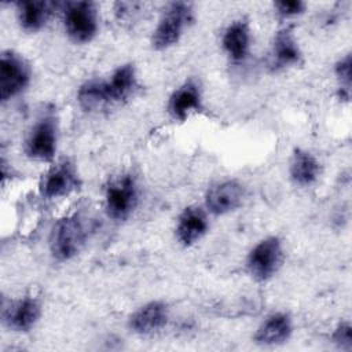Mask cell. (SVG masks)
I'll return each mask as SVG.
<instances>
[{"mask_svg":"<svg viewBox=\"0 0 352 352\" xmlns=\"http://www.w3.org/2000/svg\"><path fill=\"white\" fill-rule=\"evenodd\" d=\"M85 220L74 213L55 221L50 232V252L54 258L67 261L77 256L88 239Z\"/></svg>","mask_w":352,"mask_h":352,"instance_id":"cell-1","label":"cell"},{"mask_svg":"<svg viewBox=\"0 0 352 352\" xmlns=\"http://www.w3.org/2000/svg\"><path fill=\"white\" fill-rule=\"evenodd\" d=\"M192 21L190 3L173 1L164 10L151 36L153 48L157 51L173 47L182 37L187 25Z\"/></svg>","mask_w":352,"mask_h":352,"instance_id":"cell-2","label":"cell"},{"mask_svg":"<svg viewBox=\"0 0 352 352\" xmlns=\"http://www.w3.org/2000/svg\"><path fill=\"white\" fill-rule=\"evenodd\" d=\"M139 204V187L131 173H122L109 182L104 190V209L116 221L126 220Z\"/></svg>","mask_w":352,"mask_h":352,"instance_id":"cell-3","label":"cell"},{"mask_svg":"<svg viewBox=\"0 0 352 352\" xmlns=\"http://www.w3.org/2000/svg\"><path fill=\"white\" fill-rule=\"evenodd\" d=\"M58 122L51 111L43 113L30 128L25 140V154L34 161H52L56 153Z\"/></svg>","mask_w":352,"mask_h":352,"instance_id":"cell-4","label":"cell"},{"mask_svg":"<svg viewBox=\"0 0 352 352\" xmlns=\"http://www.w3.org/2000/svg\"><path fill=\"white\" fill-rule=\"evenodd\" d=\"M283 263V246L278 236H267L261 239L249 252L246 268L250 276L257 282L271 279Z\"/></svg>","mask_w":352,"mask_h":352,"instance_id":"cell-5","label":"cell"},{"mask_svg":"<svg viewBox=\"0 0 352 352\" xmlns=\"http://www.w3.org/2000/svg\"><path fill=\"white\" fill-rule=\"evenodd\" d=\"M63 25L67 36L78 44L89 43L98 32V10L91 1L63 4Z\"/></svg>","mask_w":352,"mask_h":352,"instance_id":"cell-6","label":"cell"},{"mask_svg":"<svg viewBox=\"0 0 352 352\" xmlns=\"http://www.w3.org/2000/svg\"><path fill=\"white\" fill-rule=\"evenodd\" d=\"M80 187L81 179L74 162L69 158H62L43 175L38 191L44 199H56L69 197Z\"/></svg>","mask_w":352,"mask_h":352,"instance_id":"cell-7","label":"cell"},{"mask_svg":"<svg viewBox=\"0 0 352 352\" xmlns=\"http://www.w3.org/2000/svg\"><path fill=\"white\" fill-rule=\"evenodd\" d=\"M30 82V67L26 59L7 50L0 55V99L7 102L18 96Z\"/></svg>","mask_w":352,"mask_h":352,"instance_id":"cell-8","label":"cell"},{"mask_svg":"<svg viewBox=\"0 0 352 352\" xmlns=\"http://www.w3.org/2000/svg\"><path fill=\"white\" fill-rule=\"evenodd\" d=\"M41 316V304L36 297L26 296L19 300L3 304V323L12 331L26 333L34 327Z\"/></svg>","mask_w":352,"mask_h":352,"instance_id":"cell-9","label":"cell"},{"mask_svg":"<svg viewBox=\"0 0 352 352\" xmlns=\"http://www.w3.org/2000/svg\"><path fill=\"white\" fill-rule=\"evenodd\" d=\"M245 198V188L236 180H223L213 184L205 195L206 209L216 214L223 216L236 210Z\"/></svg>","mask_w":352,"mask_h":352,"instance_id":"cell-10","label":"cell"},{"mask_svg":"<svg viewBox=\"0 0 352 352\" xmlns=\"http://www.w3.org/2000/svg\"><path fill=\"white\" fill-rule=\"evenodd\" d=\"M106 106L125 102L138 88L136 69L132 63L118 66L107 80H100Z\"/></svg>","mask_w":352,"mask_h":352,"instance_id":"cell-11","label":"cell"},{"mask_svg":"<svg viewBox=\"0 0 352 352\" xmlns=\"http://www.w3.org/2000/svg\"><path fill=\"white\" fill-rule=\"evenodd\" d=\"M202 109V92L194 78L186 80L179 85L168 100V113L176 121H186L192 113Z\"/></svg>","mask_w":352,"mask_h":352,"instance_id":"cell-12","label":"cell"},{"mask_svg":"<svg viewBox=\"0 0 352 352\" xmlns=\"http://www.w3.org/2000/svg\"><path fill=\"white\" fill-rule=\"evenodd\" d=\"M169 319L168 305L162 301H150L138 308L129 318V327L140 336H151L164 329Z\"/></svg>","mask_w":352,"mask_h":352,"instance_id":"cell-13","label":"cell"},{"mask_svg":"<svg viewBox=\"0 0 352 352\" xmlns=\"http://www.w3.org/2000/svg\"><path fill=\"white\" fill-rule=\"evenodd\" d=\"M209 227L205 210L197 205L183 209L176 224V238L183 246H191L202 239Z\"/></svg>","mask_w":352,"mask_h":352,"instance_id":"cell-14","label":"cell"},{"mask_svg":"<svg viewBox=\"0 0 352 352\" xmlns=\"http://www.w3.org/2000/svg\"><path fill=\"white\" fill-rule=\"evenodd\" d=\"M293 331V322L286 312L268 315L254 334V342L261 346H276L285 344Z\"/></svg>","mask_w":352,"mask_h":352,"instance_id":"cell-15","label":"cell"},{"mask_svg":"<svg viewBox=\"0 0 352 352\" xmlns=\"http://www.w3.org/2000/svg\"><path fill=\"white\" fill-rule=\"evenodd\" d=\"M59 4L44 0H22L16 3V18L21 28L34 33L45 26L50 16Z\"/></svg>","mask_w":352,"mask_h":352,"instance_id":"cell-16","label":"cell"},{"mask_svg":"<svg viewBox=\"0 0 352 352\" xmlns=\"http://www.w3.org/2000/svg\"><path fill=\"white\" fill-rule=\"evenodd\" d=\"M223 48L234 62L243 60L250 48V30L245 21L231 22L223 33Z\"/></svg>","mask_w":352,"mask_h":352,"instance_id":"cell-17","label":"cell"},{"mask_svg":"<svg viewBox=\"0 0 352 352\" xmlns=\"http://www.w3.org/2000/svg\"><path fill=\"white\" fill-rule=\"evenodd\" d=\"M301 59V51L289 28L279 30L272 43V66L274 69H285L297 65Z\"/></svg>","mask_w":352,"mask_h":352,"instance_id":"cell-18","label":"cell"},{"mask_svg":"<svg viewBox=\"0 0 352 352\" xmlns=\"http://www.w3.org/2000/svg\"><path fill=\"white\" fill-rule=\"evenodd\" d=\"M320 166L318 160L307 150L296 148L289 166L290 179L297 186H311L318 180Z\"/></svg>","mask_w":352,"mask_h":352,"instance_id":"cell-19","label":"cell"},{"mask_svg":"<svg viewBox=\"0 0 352 352\" xmlns=\"http://www.w3.org/2000/svg\"><path fill=\"white\" fill-rule=\"evenodd\" d=\"M336 74L340 81L338 96L342 100H349L351 94V55H345L336 65Z\"/></svg>","mask_w":352,"mask_h":352,"instance_id":"cell-20","label":"cell"},{"mask_svg":"<svg viewBox=\"0 0 352 352\" xmlns=\"http://www.w3.org/2000/svg\"><path fill=\"white\" fill-rule=\"evenodd\" d=\"M331 340L340 349L351 351L352 349V329H351V324L346 323V322L340 323L336 327V330L331 336Z\"/></svg>","mask_w":352,"mask_h":352,"instance_id":"cell-21","label":"cell"},{"mask_svg":"<svg viewBox=\"0 0 352 352\" xmlns=\"http://www.w3.org/2000/svg\"><path fill=\"white\" fill-rule=\"evenodd\" d=\"M274 7L276 10V14L282 18H292L296 15H300L305 10V3L300 0H290V1H276L274 3Z\"/></svg>","mask_w":352,"mask_h":352,"instance_id":"cell-22","label":"cell"}]
</instances>
